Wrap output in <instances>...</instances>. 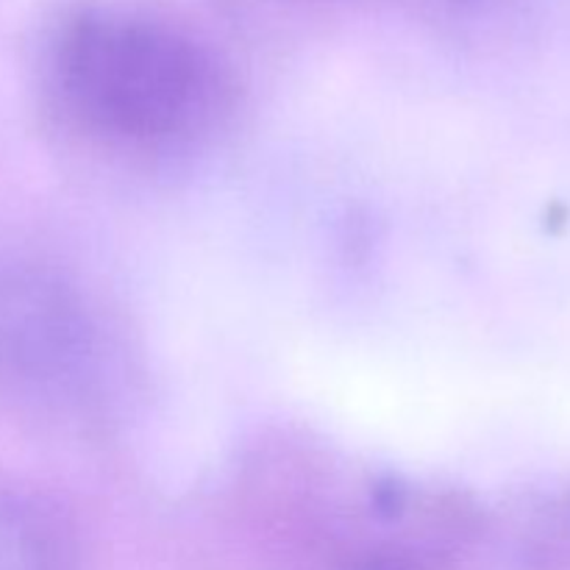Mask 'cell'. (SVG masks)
I'll list each match as a JSON object with an SVG mask.
<instances>
[{
	"label": "cell",
	"instance_id": "1",
	"mask_svg": "<svg viewBox=\"0 0 570 570\" xmlns=\"http://www.w3.org/2000/svg\"><path fill=\"white\" fill-rule=\"evenodd\" d=\"M45 65L70 115L131 142L195 131L228 89L226 67L200 33L122 0H81L61 11Z\"/></svg>",
	"mask_w": 570,
	"mask_h": 570
},
{
	"label": "cell",
	"instance_id": "5",
	"mask_svg": "<svg viewBox=\"0 0 570 570\" xmlns=\"http://www.w3.org/2000/svg\"><path fill=\"white\" fill-rule=\"evenodd\" d=\"M417 3L432 6V9H440V11H465V9H473V6L484 3V0H417Z\"/></svg>",
	"mask_w": 570,
	"mask_h": 570
},
{
	"label": "cell",
	"instance_id": "3",
	"mask_svg": "<svg viewBox=\"0 0 570 570\" xmlns=\"http://www.w3.org/2000/svg\"><path fill=\"white\" fill-rule=\"evenodd\" d=\"M0 570H65V546L31 501L0 490Z\"/></svg>",
	"mask_w": 570,
	"mask_h": 570
},
{
	"label": "cell",
	"instance_id": "6",
	"mask_svg": "<svg viewBox=\"0 0 570 570\" xmlns=\"http://www.w3.org/2000/svg\"><path fill=\"white\" fill-rule=\"evenodd\" d=\"M293 3H340V0H293Z\"/></svg>",
	"mask_w": 570,
	"mask_h": 570
},
{
	"label": "cell",
	"instance_id": "4",
	"mask_svg": "<svg viewBox=\"0 0 570 570\" xmlns=\"http://www.w3.org/2000/svg\"><path fill=\"white\" fill-rule=\"evenodd\" d=\"M354 570H417L406 557L399 554H373L365 562H360Z\"/></svg>",
	"mask_w": 570,
	"mask_h": 570
},
{
	"label": "cell",
	"instance_id": "2",
	"mask_svg": "<svg viewBox=\"0 0 570 570\" xmlns=\"http://www.w3.org/2000/svg\"><path fill=\"white\" fill-rule=\"evenodd\" d=\"M92 328L70 284L31 262H0V382L26 395H61L83 376Z\"/></svg>",
	"mask_w": 570,
	"mask_h": 570
}]
</instances>
